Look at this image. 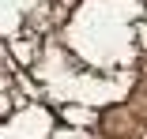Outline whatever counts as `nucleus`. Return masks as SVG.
<instances>
[{
  "instance_id": "f257e3e1",
  "label": "nucleus",
  "mask_w": 147,
  "mask_h": 139,
  "mask_svg": "<svg viewBox=\"0 0 147 139\" xmlns=\"http://www.w3.org/2000/svg\"><path fill=\"white\" fill-rule=\"evenodd\" d=\"M102 132L109 139H125L132 132V113H128V109H106V113H102Z\"/></svg>"
}]
</instances>
